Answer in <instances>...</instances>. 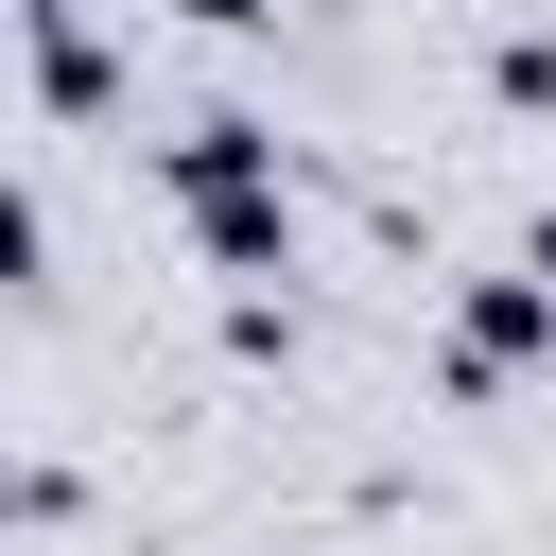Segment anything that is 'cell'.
Masks as SVG:
<instances>
[{
	"label": "cell",
	"instance_id": "6da1fadb",
	"mask_svg": "<svg viewBox=\"0 0 556 556\" xmlns=\"http://www.w3.org/2000/svg\"><path fill=\"white\" fill-rule=\"evenodd\" d=\"M521 365H556V278H539V261L452 278V348H434V382H452V400H486V382H521Z\"/></svg>",
	"mask_w": 556,
	"mask_h": 556
},
{
	"label": "cell",
	"instance_id": "7a4b0ae2",
	"mask_svg": "<svg viewBox=\"0 0 556 556\" xmlns=\"http://www.w3.org/2000/svg\"><path fill=\"white\" fill-rule=\"evenodd\" d=\"M278 156H295V139H278L261 104H191V122L156 139V174H174V208H191V191H278Z\"/></svg>",
	"mask_w": 556,
	"mask_h": 556
},
{
	"label": "cell",
	"instance_id": "3957f363",
	"mask_svg": "<svg viewBox=\"0 0 556 556\" xmlns=\"http://www.w3.org/2000/svg\"><path fill=\"white\" fill-rule=\"evenodd\" d=\"M191 261H208V278H243V295H261V278H295V208H278V191H191Z\"/></svg>",
	"mask_w": 556,
	"mask_h": 556
},
{
	"label": "cell",
	"instance_id": "277c9868",
	"mask_svg": "<svg viewBox=\"0 0 556 556\" xmlns=\"http://www.w3.org/2000/svg\"><path fill=\"white\" fill-rule=\"evenodd\" d=\"M35 104H52V122H122V52H104L87 17H70V35H35Z\"/></svg>",
	"mask_w": 556,
	"mask_h": 556
},
{
	"label": "cell",
	"instance_id": "5b68a950",
	"mask_svg": "<svg viewBox=\"0 0 556 556\" xmlns=\"http://www.w3.org/2000/svg\"><path fill=\"white\" fill-rule=\"evenodd\" d=\"M486 104H504V122H556V35H539V17L486 35Z\"/></svg>",
	"mask_w": 556,
	"mask_h": 556
},
{
	"label": "cell",
	"instance_id": "8992f818",
	"mask_svg": "<svg viewBox=\"0 0 556 556\" xmlns=\"http://www.w3.org/2000/svg\"><path fill=\"white\" fill-rule=\"evenodd\" d=\"M52 521H87V469L17 452V469H0V539H52Z\"/></svg>",
	"mask_w": 556,
	"mask_h": 556
},
{
	"label": "cell",
	"instance_id": "52a82bcc",
	"mask_svg": "<svg viewBox=\"0 0 556 556\" xmlns=\"http://www.w3.org/2000/svg\"><path fill=\"white\" fill-rule=\"evenodd\" d=\"M35 278H52V208L0 174V295H35Z\"/></svg>",
	"mask_w": 556,
	"mask_h": 556
},
{
	"label": "cell",
	"instance_id": "ba28073f",
	"mask_svg": "<svg viewBox=\"0 0 556 556\" xmlns=\"http://www.w3.org/2000/svg\"><path fill=\"white\" fill-rule=\"evenodd\" d=\"M174 17H191V35H261L278 0H174Z\"/></svg>",
	"mask_w": 556,
	"mask_h": 556
},
{
	"label": "cell",
	"instance_id": "9c48e42d",
	"mask_svg": "<svg viewBox=\"0 0 556 556\" xmlns=\"http://www.w3.org/2000/svg\"><path fill=\"white\" fill-rule=\"evenodd\" d=\"M122 556H174V539H122Z\"/></svg>",
	"mask_w": 556,
	"mask_h": 556
}]
</instances>
